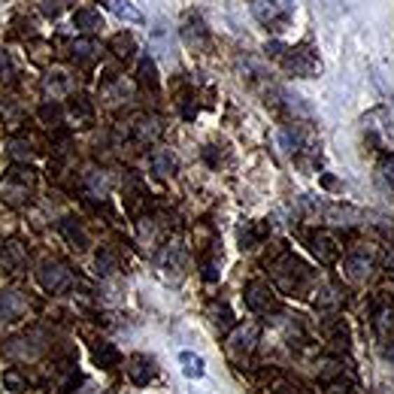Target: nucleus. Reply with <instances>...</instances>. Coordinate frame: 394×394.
Masks as SVG:
<instances>
[{
    "label": "nucleus",
    "mask_w": 394,
    "mask_h": 394,
    "mask_svg": "<svg viewBox=\"0 0 394 394\" xmlns=\"http://www.w3.org/2000/svg\"><path fill=\"white\" fill-rule=\"evenodd\" d=\"M36 191V176L31 167H13L0 179V200L9 206H24Z\"/></svg>",
    "instance_id": "1"
},
{
    "label": "nucleus",
    "mask_w": 394,
    "mask_h": 394,
    "mask_svg": "<svg viewBox=\"0 0 394 394\" xmlns=\"http://www.w3.org/2000/svg\"><path fill=\"white\" fill-rule=\"evenodd\" d=\"M45 349H49L45 334L40 331V328H34V331H27L22 337H15V340H9L0 352H3L9 361H36Z\"/></svg>",
    "instance_id": "2"
},
{
    "label": "nucleus",
    "mask_w": 394,
    "mask_h": 394,
    "mask_svg": "<svg viewBox=\"0 0 394 394\" xmlns=\"http://www.w3.org/2000/svg\"><path fill=\"white\" fill-rule=\"evenodd\" d=\"M246 307H249L255 316H276L279 313V297L267 282L255 279L246 286Z\"/></svg>",
    "instance_id": "3"
},
{
    "label": "nucleus",
    "mask_w": 394,
    "mask_h": 394,
    "mask_svg": "<svg viewBox=\"0 0 394 394\" xmlns=\"http://www.w3.org/2000/svg\"><path fill=\"white\" fill-rule=\"evenodd\" d=\"M36 282H40L49 295H61V291H67L73 286V273L64 267L61 261H49V258H45L40 264V270H36Z\"/></svg>",
    "instance_id": "4"
},
{
    "label": "nucleus",
    "mask_w": 394,
    "mask_h": 394,
    "mask_svg": "<svg viewBox=\"0 0 394 394\" xmlns=\"http://www.w3.org/2000/svg\"><path fill=\"white\" fill-rule=\"evenodd\" d=\"M273 276H276V282L286 291H300V282H304L309 273L295 255H286L279 264H273Z\"/></svg>",
    "instance_id": "5"
},
{
    "label": "nucleus",
    "mask_w": 394,
    "mask_h": 394,
    "mask_svg": "<svg viewBox=\"0 0 394 394\" xmlns=\"http://www.w3.org/2000/svg\"><path fill=\"white\" fill-rule=\"evenodd\" d=\"M24 313H27V297L22 291H15V288L0 291V328L18 322Z\"/></svg>",
    "instance_id": "6"
},
{
    "label": "nucleus",
    "mask_w": 394,
    "mask_h": 394,
    "mask_svg": "<svg viewBox=\"0 0 394 394\" xmlns=\"http://www.w3.org/2000/svg\"><path fill=\"white\" fill-rule=\"evenodd\" d=\"M258 325H237L234 334L227 337V352L234 355V358H243V355H249L255 349V343H258Z\"/></svg>",
    "instance_id": "7"
},
{
    "label": "nucleus",
    "mask_w": 394,
    "mask_h": 394,
    "mask_svg": "<svg viewBox=\"0 0 394 394\" xmlns=\"http://www.w3.org/2000/svg\"><path fill=\"white\" fill-rule=\"evenodd\" d=\"M155 361L146 358V355H131L127 358V377H131L134 386H149V382L155 379Z\"/></svg>",
    "instance_id": "8"
},
{
    "label": "nucleus",
    "mask_w": 394,
    "mask_h": 394,
    "mask_svg": "<svg viewBox=\"0 0 394 394\" xmlns=\"http://www.w3.org/2000/svg\"><path fill=\"white\" fill-rule=\"evenodd\" d=\"M309 246H313L316 258L322 264H334L337 258H340V249H337V243L328 234H313V237H309Z\"/></svg>",
    "instance_id": "9"
},
{
    "label": "nucleus",
    "mask_w": 394,
    "mask_h": 394,
    "mask_svg": "<svg viewBox=\"0 0 394 394\" xmlns=\"http://www.w3.org/2000/svg\"><path fill=\"white\" fill-rule=\"evenodd\" d=\"M58 231L64 234V240H67L76 252L88 249V234H85V227H82V225L76 222V218H64V222L58 225Z\"/></svg>",
    "instance_id": "10"
},
{
    "label": "nucleus",
    "mask_w": 394,
    "mask_h": 394,
    "mask_svg": "<svg viewBox=\"0 0 394 394\" xmlns=\"http://www.w3.org/2000/svg\"><path fill=\"white\" fill-rule=\"evenodd\" d=\"M252 9H255V15H258L264 24H276V22L286 24V18H288L276 0H252Z\"/></svg>",
    "instance_id": "11"
},
{
    "label": "nucleus",
    "mask_w": 394,
    "mask_h": 394,
    "mask_svg": "<svg viewBox=\"0 0 394 394\" xmlns=\"http://www.w3.org/2000/svg\"><path fill=\"white\" fill-rule=\"evenodd\" d=\"M286 64H288V70H291V73H297V76H313L316 67H318L316 58H313V52H309V49H297Z\"/></svg>",
    "instance_id": "12"
},
{
    "label": "nucleus",
    "mask_w": 394,
    "mask_h": 394,
    "mask_svg": "<svg viewBox=\"0 0 394 394\" xmlns=\"http://www.w3.org/2000/svg\"><path fill=\"white\" fill-rule=\"evenodd\" d=\"M0 382H3V388L13 391V394L31 391V379H27V373H22L18 367H6L3 373H0Z\"/></svg>",
    "instance_id": "13"
},
{
    "label": "nucleus",
    "mask_w": 394,
    "mask_h": 394,
    "mask_svg": "<svg viewBox=\"0 0 394 394\" xmlns=\"http://www.w3.org/2000/svg\"><path fill=\"white\" fill-rule=\"evenodd\" d=\"M94 364L104 370H115L122 364V352L113 343H100V346H94Z\"/></svg>",
    "instance_id": "14"
},
{
    "label": "nucleus",
    "mask_w": 394,
    "mask_h": 394,
    "mask_svg": "<svg viewBox=\"0 0 394 394\" xmlns=\"http://www.w3.org/2000/svg\"><path fill=\"white\" fill-rule=\"evenodd\" d=\"M109 9H113V13L127 24H143L146 22V15L131 3V0H109Z\"/></svg>",
    "instance_id": "15"
},
{
    "label": "nucleus",
    "mask_w": 394,
    "mask_h": 394,
    "mask_svg": "<svg viewBox=\"0 0 394 394\" xmlns=\"http://www.w3.org/2000/svg\"><path fill=\"white\" fill-rule=\"evenodd\" d=\"M179 367H182V373H185L188 379H200V377L206 373L204 358H200V355H195V352H179Z\"/></svg>",
    "instance_id": "16"
},
{
    "label": "nucleus",
    "mask_w": 394,
    "mask_h": 394,
    "mask_svg": "<svg viewBox=\"0 0 394 394\" xmlns=\"http://www.w3.org/2000/svg\"><path fill=\"white\" fill-rule=\"evenodd\" d=\"M149 164L158 176H170V173L176 170V158H173V152H167V149H155L149 155Z\"/></svg>",
    "instance_id": "17"
},
{
    "label": "nucleus",
    "mask_w": 394,
    "mask_h": 394,
    "mask_svg": "<svg viewBox=\"0 0 394 394\" xmlns=\"http://www.w3.org/2000/svg\"><path fill=\"white\" fill-rule=\"evenodd\" d=\"M73 24L85 34H94L104 27V18H100V13H94V9H79V13L73 15Z\"/></svg>",
    "instance_id": "18"
},
{
    "label": "nucleus",
    "mask_w": 394,
    "mask_h": 394,
    "mask_svg": "<svg viewBox=\"0 0 394 394\" xmlns=\"http://www.w3.org/2000/svg\"><path fill=\"white\" fill-rule=\"evenodd\" d=\"M85 188L91 191V195L104 197L106 191H109V176H106L104 170H88V173H85Z\"/></svg>",
    "instance_id": "19"
},
{
    "label": "nucleus",
    "mask_w": 394,
    "mask_h": 394,
    "mask_svg": "<svg viewBox=\"0 0 394 394\" xmlns=\"http://www.w3.org/2000/svg\"><path fill=\"white\" fill-rule=\"evenodd\" d=\"M70 113H73V118L76 122H82V125H91V118H94V109H91V104L85 97H73L70 100Z\"/></svg>",
    "instance_id": "20"
},
{
    "label": "nucleus",
    "mask_w": 394,
    "mask_h": 394,
    "mask_svg": "<svg viewBox=\"0 0 394 394\" xmlns=\"http://www.w3.org/2000/svg\"><path fill=\"white\" fill-rule=\"evenodd\" d=\"M346 270H349L352 279H364L370 273V261L364 258V255H349V258H346Z\"/></svg>",
    "instance_id": "21"
},
{
    "label": "nucleus",
    "mask_w": 394,
    "mask_h": 394,
    "mask_svg": "<svg viewBox=\"0 0 394 394\" xmlns=\"http://www.w3.org/2000/svg\"><path fill=\"white\" fill-rule=\"evenodd\" d=\"M49 76H55V82H52V79H45V91H52L55 97H58V94H64V91L70 88V82H67V73L55 70V73H49Z\"/></svg>",
    "instance_id": "22"
},
{
    "label": "nucleus",
    "mask_w": 394,
    "mask_h": 394,
    "mask_svg": "<svg viewBox=\"0 0 394 394\" xmlns=\"http://www.w3.org/2000/svg\"><path fill=\"white\" fill-rule=\"evenodd\" d=\"M113 49H115L118 58H131L134 55V40L127 34H118V36H113Z\"/></svg>",
    "instance_id": "23"
},
{
    "label": "nucleus",
    "mask_w": 394,
    "mask_h": 394,
    "mask_svg": "<svg viewBox=\"0 0 394 394\" xmlns=\"http://www.w3.org/2000/svg\"><path fill=\"white\" fill-rule=\"evenodd\" d=\"M140 76H143V82L146 85H158V79H155V61L152 58H140Z\"/></svg>",
    "instance_id": "24"
},
{
    "label": "nucleus",
    "mask_w": 394,
    "mask_h": 394,
    "mask_svg": "<svg viewBox=\"0 0 394 394\" xmlns=\"http://www.w3.org/2000/svg\"><path fill=\"white\" fill-rule=\"evenodd\" d=\"M97 270L100 273H113L115 270V258H113V252H109V249L97 252Z\"/></svg>",
    "instance_id": "25"
},
{
    "label": "nucleus",
    "mask_w": 394,
    "mask_h": 394,
    "mask_svg": "<svg viewBox=\"0 0 394 394\" xmlns=\"http://www.w3.org/2000/svg\"><path fill=\"white\" fill-rule=\"evenodd\" d=\"M73 58H79V61H91V58H94V45H91L88 40L76 43V45H73Z\"/></svg>",
    "instance_id": "26"
},
{
    "label": "nucleus",
    "mask_w": 394,
    "mask_h": 394,
    "mask_svg": "<svg viewBox=\"0 0 394 394\" xmlns=\"http://www.w3.org/2000/svg\"><path fill=\"white\" fill-rule=\"evenodd\" d=\"M13 155H15V158H31V155H34L31 143H24V140H13Z\"/></svg>",
    "instance_id": "27"
},
{
    "label": "nucleus",
    "mask_w": 394,
    "mask_h": 394,
    "mask_svg": "<svg viewBox=\"0 0 394 394\" xmlns=\"http://www.w3.org/2000/svg\"><path fill=\"white\" fill-rule=\"evenodd\" d=\"M216 325H222V328H231V325H234V316H231V309H227V307L216 309Z\"/></svg>",
    "instance_id": "28"
},
{
    "label": "nucleus",
    "mask_w": 394,
    "mask_h": 394,
    "mask_svg": "<svg viewBox=\"0 0 394 394\" xmlns=\"http://www.w3.org/2000/svg\"><path fill=\"white\" fill-rule=\"evenodd\" d=\"M40 115L45 118V122H58V118H61V109H58V106H43Z\"/></svg>",
    "instance_id": "29"
},
{
    "label": "nucleus",
    "mask_w": 394,
    "mask_h": 394,
    "mask_svg": "<svg viewBox=\"0 0 394 394\" xmlns=\"http://www.w3.org/2000/svg\"><path fill=\"white\" fill-rule=\"evenodd\" d=\"M386 179H388V182H394V158H391V161H386Z\"/></svg>",
    "instance_id": "30"
},
{
    "label": "nucleus",
    "mask_w": 394,
    "mask_h": 394,
    "mask_svg": "<svg viewBox=\"0 0 394 394\" xmlns=\"http://www.w3.org/2000/svg\"><path fill=\"white\" fill-rule=\"evenodd\" d=\"M286 3H295V0H286Z\"/></svg>",
    "instance_id": "31"
}]
</instances>
